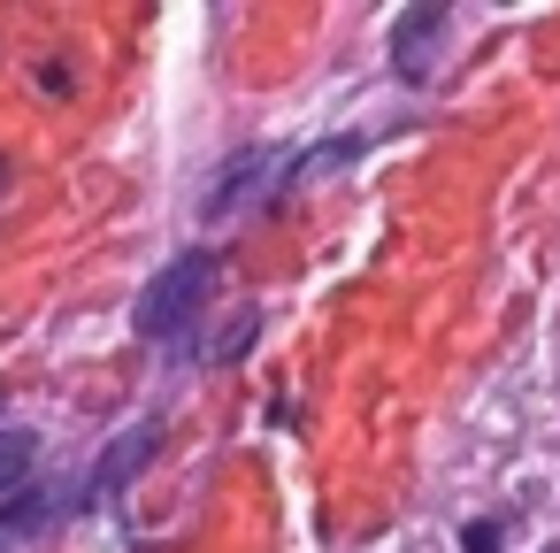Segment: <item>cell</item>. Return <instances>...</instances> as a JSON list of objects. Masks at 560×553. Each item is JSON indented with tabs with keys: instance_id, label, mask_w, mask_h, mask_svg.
Segmentation results:
<instances>
[{
	"instance_id": "cell-1",
	"label": "cell",
	"mask_w": 560,
	"mask_h": 553,
	"mask_svg": "<svg viewBox=\"0 0 560 553\" xmlns=\"http://www.w3.org/2000/svg\"><path fill=\"white\" fill-rule=\"evenodd\" d=\"M215 254L208 246H192V254H177L147 292H139V308H131V323H139V338H185L192 323H200V308H208V292H215Z\"/></svg>"
},
{
	"instance_id": "cell-2",
	"label": "cell",
	"mask_w": 560,
	"mask_h": 553,
	"mask_svg": "<svg viewBox=\"0 0 560 553\" xmlns=\"http://www.w3.org/2000/svg\"><path fill=\"white\" fill-rule=\"evenodd\" d=\"M154 446H162V438H154V423H139V430H124V438H116V446L101 453V469H93V484H85V492H70V507H93V499H116V492H124V484H131V476H139L147 461H154Z\"/></svg>"
},
{
	"instance_id": "cell-3",
	"label": "cell",
	"mask_w": 560,
	"mask_h": 553,
	"mask_svg": "<svg viewBox=\"0 0 560 553\" xmlns=\"http://www.w3.org/2000/svg\"><path fill=\"white\" fill-rule=\"evenodd\" d=\"M438 32H445V0H422V9H407V16L392 24V62H399L407 85L430 78V47H438Z\"/></svg>"
},
{
	"instance_id": "cell-4",
	"label": "cell",
	"mask_w": 560,
	"mask_h": 553,
	"mask_svg": "<svg viewBox=\"0 0 560 553\" xmlns=\"http://www.w3.org/2000/svg\"><path fill=\"white\" fill-rule=\"evenodd\" d=\"M261 170H269V154H261V147H246V154H231V162H223V177L208 185V200H200V208H208V216H223V208H238V200L254 193V177H261Z\"/></svg>"
},
{
	"instance_id": "cell-5",
	"label": "cell",
	"mask_w": 560,
	"mask_h": 553,
	"mask_svg": "<svg viewBox=\"0 0 560 553\" xmlns=\"http://www.w3.org/2000/svg\"><path fill=\"white\" fill-rule=\"evenodd\" d=\"M353 154H361V139H330V147H307V154H300V162L284 170V193H300V185H315L323 170H346Z\"/></svg>"
},
{
	"instance_id": "cell-6",
	"label": "cell",
	"mask_w": 560,
	"mask_h": 553,
	"mask_svg": "<svg viewBox=\"0 0 560 553\" xmlns=\"http://www.w3.org/2000/svg\"><path fill=\"white\" fill-rule=\"evenodd\" d=\"M32 453H39L32 430H0V492H16V476L32 469Z\"/></svg>"
},
{
	"instance_id": "cell-7",
	"label": "cell",
	"mask_w": 560,
	"mask_h": 553,
	"mask_svg": "<svg viewBox=\"0 0 560 553\" xmlns=\"http://www.w3.org/2000/svg\"><path fill=\"white\" fill-rule=\"evenodd\" d=\"M254 331H261V308H246V315H238V323L223 331V346H215V354H223V361H238V354L254 346Z\"/></svg>"
},
{
	"instance_id": "cell-8",
	"label": "cell",
	"mask_w": 560,
	"mask_h": 553,
	"mask_svg": "<svg viewBox=\"0 0 560 553\" xmlns=\"http://www.w3.org/2000/svg\"><path fill=\"white\" fill-rule=\"evenodd\" d=\"M468 553H499V522H468Z\"/></svg>"
}]
</instances>
